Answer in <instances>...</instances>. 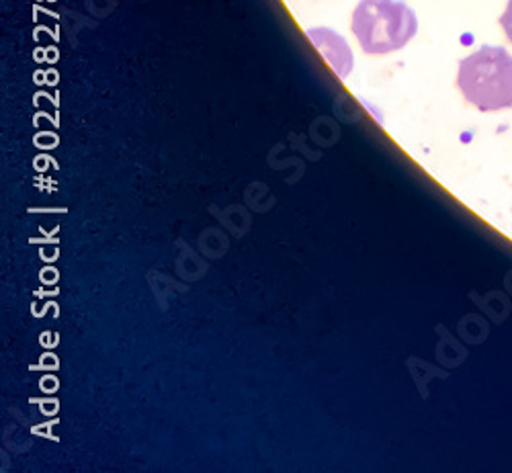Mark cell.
<instances>
[{"label":"cell","instance_id":"1","mask_svg":"<svg viewBox=\"0 0 512 473\" xmlns=\"http://www.w3.org/2000/svg\"><path fill=\"white\" fill-rule=\"evenodd\" d=\"M457 89L482 113L512 107V56L502 46H482L459 62Z\"/></svg>","mask_w":512,"mask_h":473},{"label":"cell","instance_id":"2","mask_svg":"<svg viewBox=\"0 0 512 473\" xmlns=\"http://www.w3.org/2000/svg\"><path fill=\"white\" fill-rule=\"evenodd\" d=\"M351 29L365 54L386 56L408 46L418 31V19L402 0H361Z\"/></svg>","mask_w":512,"mask_h":473},{"label":"cell","instance_id":"3","mask_svg":"<svg viewBox=\"0 0 512 473\" xmlns=\"http://www.w3.org/2000/svg\"><path fill=\"white\" fill-rule=\"evenodd\" d=\"M308 37L316 43V48L324 54V58L340 78H347L351 74L355 60L343 37L330 29H310Z\"/></svg>","mask_w":512,"mask_h":473},{"label":"cell","instance_id":"4","mask_svg":"<svg viewBox=\"0 0 512 473\" xmlns=\"http://www.w3.org/2000/svg\"><path fill=\"white\" fill-rule=\"evenodd\" d=\"M498 23H500V27H502L506 39L512 43V0H508V3H506V9H504V13L500 15Z\"/></svg>","mask_w":512,"mask_h":473}]
</instances>
